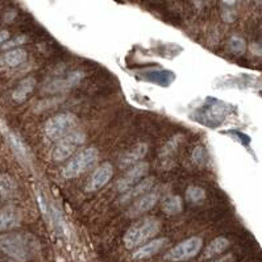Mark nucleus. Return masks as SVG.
Wrapping results in <instances>:
<instances>
[{
    "mask_svg": "<svg viewBox=\"0 0 262 262\" xmlns=\"http://www.w3.org/2000/svg\"><path fill=\"white\" fill-rule=\"evenodd\" d=\"M206 157H207L206 150L203 149L202 146H198V148H195V149H194L193 160L196 162V164H199V165H200V164H203V162H204V160H206Z\"/></svg>",
    "mask_w": 262,
    "mask_h": 262,
    "instance_id": "25",
    "label": "nucleus"
},
{
    "mask_svg": "<svg viewBox=\"0 0 262 262\" xmlns=\"http://www.w3.org/2000/svg\"><path fill=\"white\" fill-rule=\"evenodd\" d=\"M27 60H28V53L25 52L24 49H9L0 57V65L7 69H13V67H17V66L24 64Z\"/></svg>",
    "mask_w": 262,
    "mask_h": 262,
    "instance_id": "16",
    "label": "nucleus"
},
{
    "mask_svg": "<svg viewBox=\"0 0 262 262\" xmlns=\"http://www.w3.org/2000/svg\"><path fill=\"white\" fill-rule=\"evenodd\" d=\"M86 136L83 132L75 129L74 132L69 133L67 136L60 138L58 141H56V145L52 150V157L54 161L62 162L65 160H69L74 154V152H77L79 146L85 142Z\"/></svg>",
    "mask_w": 262,
    "mask_h": 262,
    "instance_id": "6",
    "label": "nucleus"
},
{
    "mask_svg": "<svg viewBox=\"0 0 262 262\" xmlns=\"http://www.w3.org/2000/svg\"><path fill=\"white\" fill-rule=\"evenodd\" d=\"M16 193V183L8 174H0V203L13 198Z\"/></svg>",
    "mask_w": 262,
    "mask_h": 262,
    "instance_id": "18",
    "label": "nucleus"
},
{
    "mask_svg": "<svg viewBox=\"0 0 262 262\" xmlns=\"http://www.w3.org/2000/svg\"><path fill=\"white\" fill-rule=\"evenodd\" d=\"M161 230V222L156 218H144L131 226L124 234V245L127 249L138 248Z\"/></svg>",
    "mask_w": 262,
    "mask_h": 262,
    "instance_id": "3",
    "label": "nucleus"
},
{
    "mask_svg": "<svg viewBox=\"0 0 262 262\" xmlns=\"http://www.w3.org/2000/svg\"><path fill=\"white\" fill-rule=\"evenodd\" d=\"M27 41H28V38H27V36L15 37V38H12V40H7V41H5L4 44L1 45V48L5 49V50H8V49L19 48L20 45L25 44Z\"/></svg>",
    "mask_w": 262,
    "mask_h": 262,
    "instance_id": "24",
    "label": "nucleus"
},
{
    "mask_svg": "<svg viewBox=\"0 0 262 262\" xmlns=\"http://www.w3.org/2000/svg\"><path fill=\"white\" fill-rule=\"evenodd\" d=\"M230 112H232V107L228 103L219 100L216 98H207L199 105V108L195 109L190 115V117H193L198 124L206 125L208 128H216L227 120Z\"/></svg>",
    "mask_w": 262,
    "mask_h": 262,
    "instance_id": "2",
    "label": "nucleus"
},
{
    "mask_svg": "<svg viewBox=\"0 0 262 262\" xmlns=\"http://www.w3.org/2000/svg\"><path fill=\"white\" fill-rule=\"evenodd\" d=\"M228 246H229V240H228V238L226 237L214 238V240L207 245L206 249H204L203 258H204V260H208V258L215 257V256L223 253Z\"/></svg>",
    "mask_w": 262,
    "mask_h": 262,
    "instance_id": "19",
    "label": "nucleus"
},
{
    "mask_svg": "<svg viewBox=\"0 0 262 262\" xmlns=\"http://www.w3.org/2000/svg\"><path fill=\"white\" fill-rule=\"evenodd\" d=\"M223 1H224V4L227 5H233L236 0H223Z\"/></svg>",
    "mask_w": 262,
    "mask_h": 262,
    "instance_id": "28",
    "label": "nucleus"
},
{
    "mask_svg": "<svg viewBox=\"0 0 262 262\" xmlns=\"http://www.w3.org/2000/svg\"><path fill=\"white\" fill-rule=\"evenodd\" d=\"M0 250L16 261L27 262L34 257L37 242L28 233L9 232L0 236Z\"/></svg>",
    "mask_w": 262,
    "mask_h": 262,
    "instance_id": "1",
    "label": "nucleus"
},
{
    "mask_svg": "<svg viewBox=\"0 0 262 262\" xmlns=\"http://www.w3.org/2000/svg\"><path fill=\"white\" fill-rule=\"evenodd\" d=\"M232 261H233V256H232V254H227L224 257H220L218 258V260H214V261L211 262H232Z\"/></svg>",
    "mask_w": 262,
    "mask_h": 262,
    "instance_id": "27",
    "label": "nucleus"
},
{
    "mask_svg": "<svg viewBox=\"0 0 262 262\" xmlns=\"http://www.w3.org/2000/svg\"><path fill=\"white\" fill-rule=\"evenodd\" d=\"M185 196L186 200L191 204H199L206 198V191L202 187H198V186H190L189 189L186 190Z\"/></svg>",
    "mask_w": 262,
    "mask_h": 262,
    "instance_id": "22",
    "label": "nucleus"
},
{
    "mask_svg": "<svg viewBox=\"0 0 262 262\" xmlns=\"http://www.w3.org/2000/svg\"><path fill=\"white\" fill-rule=\"evenodd\" d=\"M78 127V119L69 112L54 115L45 123V134L49 140L58 141L60 138L74 132Z\"/></svg>",
    "mask_w": 262,
    "mask_h": 262,
    "instance_id": "5",
    "label": "nucleus"
},
{
    "mask_svg": "<svg viewBox=\"0 0 262 262\" xmlns=\"http://www.w3.org/2000/svg\"><path fill=\"white\" fill-rule=\"evenodd\" d=\"M99 160V150L94 146H89L85 149L78 150L77 153L73 154L66 162V165L62 169V175L66 179H73L78 178L87 170L91 169Z\"/></svg>",
    "mask_w": 262,
    "mask_h": 262,
    "instance_id": "4",
    "label": "nucleus"
},
{
    "mask_svg": "<svg viewBox=\"0 0 262 262\" xmlns=\"http://www.w3.org/2000/svg\"><path fill=\"white\" fill-rule=\"evenodd\" d=\"M85 77V74L82 71H73L69 73L66 77L54 78L52 81H49L44 86L46 93H62V91H67V90L73 89L74 86H77L82 81V78Z\"/></svg>",
    "mask_w": 262,
    "mask_h": 262,
    "instance_id": "10",
    "label": "nucleus"
},
{
    "mask_svg": "<svg viewBox=\"0 0 262 262\" xmlns=\"http://www.w3.org/2000/svg\"><path fill=\"white\" fill-rule=\"evenodd\" d=\"M7 40H9V32H8V31H0V46L4 44V42Z\"/></svg>",
    "mask_w": 262,
    "mask_h": 262,
    "instance_id": "26",
    "label": "nucleus"
},
{
    "mask_svg": "<svg viewBox=\"0 0 262 262\" xmlns=\"http://www.w3.org/2000/svg\"><path fill=\"white\" fill-rule=\"evenodd\" d=\"M113 177V166L109 162H104L94 170V173L90 175L89 181L86 183V191L95 193L99 191L108 183Z\"/></svg>",
    "mask_w": 262,
    "mask_h": 262,
    "instance_id": "8",
    "label": "nucleus"
},
{
    "mask_svg": "<svg viewBox=\"0 0 262 262\" xmlns=\"http://www.w3.org/2000/svg\"><path fill=\"white\" fill-rule=\"evenodd\" d=\"M161 208L166 215H178L183 210V202L178 195H169L162 200Z\"/></svg>",
    "mask_w": 262,
    "mask_h": 262,
    "instance_id": "20",
    "label": "nucleus"
},
{
    "mask_svg": "<svg viewBox=\"0 0 262 262\" xmlns=\"http://www.w3.org/2000/svg\"><path fill=\"white\" fill-rule=\"evenodd\" d=\"M34 86H36V79H34V78H24V79L16 86V89L13 90L12 99L16 101V103H23V101H25L32 95Z\"/></svg>",
    "mask_w": 262,
    "mask_h": 262,
    "instance_id": "17",
    "label": "nucleus"
},
{
    "mask_svg": "<svg viewBox=\"0 0 262 262\" xmlns=\"http://www.w3.org/2000/svg\"><path fill=\"white\" fill-rule=\"evenodd\" d=\"M9 142H11V148H12L17 157L20 158L21 161H27L29 158L28 149L24 145V142L21 141V138L15 133H9Z\"/></svg>",
    "mask_w": 262,
    "mask_h": 262,
    "instance_id": "21",
    "label": "nucleus"
},
{
    "mask_svg": "<svg viewBox=\"0 0 262 262\" xmlns=\"http://www.w3.org/2000/svg\"><path fill=\"white\" fill-rule=\"evenodd\" d=\"M160 200V193L158 191H148L146 194L134 199L132 206L129 207L128 216L129 218H137L140 215L145 214L153 208Z\"/></svg>",
    "mask_w": 262,
    "mask_h": 262,
    "instance_id": "11",
    "label": "nucleus"
},
{
    "mask_svg": "<svg viewBox=\"0 0 262 262\" xmlns=\"http://www.w3.org/2000/svg\"><path fill=\"white\" fill-rule=\"evenodd\" d=\"M146 153H148V145L146 144H138L128 152H125L124 154H121V157L119 158V166L125 169V167L136 165L137 162H141Z\"/></svg>",
    "mask_w": 262,
    "mask_h": 262,
    "instance_id": "15",
    "label": "nucleus"
},
{
    "mask_svg": "<svg viewBox=\"0 0 262 262\" xmlns=\"http://www.w3.org/2000/svg\"><path fill=\"white\" fill-rule=\"evenodd\" d=\"M203 240L198 236L190 237L185 241L179 242L178 245H175L173 249H170V252L166 254V260H169L171 262H182V261H189L191 258L196 257L199 252L202 250Z\"/></svg>",
    "mask_w": 262,
    "mask_h": 262,
    "instance_id": "7",
    "label": "nucleus"
},
{
    "mask_svg": "<svg viewBox=\"0 0 262 262\" xmlns=\"http://www.w3.org/2000/svg\"><path fill=\"white\" fill-rule=\"evenodd\" d=\"M23 215L15 206H5L0 210V230H9L21 224Z\"/></svg>",
    "mask_w": 262,
    "mask_h": 262,
    "instance_id": "12",
    "label": "nucleus"
},
{
    "mask_svg": "<svg viewBox=\"0 0 262 262\" xmlns=\"http://www.w3.org/2000/svg\"><path fill=\"white\" fill-rule=\"evenodd\" d=\"M154 186V178H142L141 181L137 182L136 185H133L131 189L123 193V196L120 198L121 203H128L131 200H134L138 196H141L144 194L153 189Z\"/></svg>",
    "mask_w": 262,
    "mask_h": 262,
    "instance_id": "13",
    "label": "nucleus"
},
{
    "mask_svg": "<svg viewBox=\"0 0 262 262\" xmlns=\"http://www.w3.org/2000/svg\"><path fill=\"white\" fill-rule=\"evenodd\" d=\"M228 49L234 56H242L246 50V44L244 38L240 36H232L228 42Z\"/></svg>",
    "mask_w": 262,
    "mask_h": 262,
    "instance_id": "23",
    "label": "nucleus"
},
{
    "mask_svg": "<svg viewBox=\"0 0 262 262\" xmlns=\"http://www.w3.org/2000/svg\"><path fill=\"white\" fill-rule=\"evenodd\" d=\"M166 245H167V238H156L138 246V249L134 252L132 257L133 260H145V258L153 257L154 254L161 252Z\"/></svg>",
    "mask_w": 262,
    "mask_h": 262,
    "instance_id": "14",
    "label": "nucleus"
},
{
    "mask_svg": "<svg viewBox=\"0 0 262 262\" xmlns=\"http://www.w3.org/2000/svg\"><path fill=\"white\" fill-rule=\"evenodd\" d=\"M149 171V165L146 162H137L136 165L131 166V169L117 181L116 190L119 193H124L132 186L140 182Z\"/></svg>",
    "mask_w": 262,
    "mask_h": 262,
    "instance_id": "9",
    "label": "nucleus"
}]
</instances>
